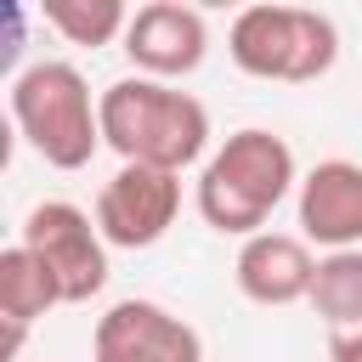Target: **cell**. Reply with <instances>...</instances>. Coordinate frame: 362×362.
<instances>
[{
    "mask_svg": "<svg viewBox=\"0 0 362 362\" xmlns=\"http://www.w3.org/2000/svg\"><path fill=\"white\" fill-rule=\"evenodd\" d=\"M226 51L249 79L311 85L339 62V28L317 6H243L226 28Z\"/></svg>",
    "mask_w": 362,
    "mask_h": 362,
    "instance_id": "obj_4",
    "label": "cell"
},
{
    "mask_svg": "<svg viewBox=\"0 0 362 362\" xmlns=\"http://www.w3.org/2000/svg\"><path fill=\"white\" fill-rule=\"evenodd\" d=\"M51 305H62V288H57V277L45 272V260H40L28 243L0 249V311H6V351H11V356L23 351L28 328H34Z\"/></svg>",
    "mask_w": 362,
    "mask_h": 362,
    "instance_id": "obj_11",
    "label": "cell"
},
{
    "mask_svg": "<svg viewBox=\"0 0 362 362\" xmlns=\"http://www.w3.org/2000/svg\"><path fill=\"white\" fill-rule=\"evenodd\" d=\"M311 311L334 322L339 334L362 328V249H334L317 260L311 277Z\"/></svg>",
    "mask_w": 362,
    "mask_h": 362,
    "instance_id": "obj_12",
    "label": "cell"
},
{
    "mask_svg": "<svg viewBox=\"0 0 362 362\" xmlns=\"http://www.w3.org/2000/svg\"><path fill=\"white\" fill-rule=\"evenodd\" d=\"M232 277H238L243 300H255V305H294V300H311L317 255L300 232H255V238H243Z\"/></svg>",
    "mask_w": 362,
    "mask_h": 362,
    "instance_id": "obj_10",
    "label": "cell"
},
{
    "mask_svg": "<svg viewBox=\"0 0 362 362\" xmlns=\"http://www.w3.org/2000/svg\"><path fill=\"white\" fill-rule=\"evenodd\" d=\"M11 124L51 170H85L102 147V96H90L85 74L62 57L28 62L11 74Z\"/></svg>",
    "mask_w": 362,
    "mask_h": 362,
    "instance_id": "obj_3",
    "label": "cell"
},
{
    "mask_svg": "<svg viewBox=\"0 0 362 362\" xmlns=\"http://www.w3.org/2000/svg\"><path fill=\"white\" fill-rule=\"evenodd\" d=\"M90 362H204V339L158 300H113L96 317Z\"/></svg>",
    "mask_w": 362,
    "mask_h": 362,
    "instance_id": "obj_7",
    "label": "cell"
},
{
    "mask_svg": "<svg viewBox=\"0 0 362 362\" xmlns=\"http://www.w3.org/2000/svg\"><path fill=\"white\" fill-rule=\"evenodd\" d=\"M17 243H28L45 260V272L62 288V305H85L90 294H102V283H107V238H102L96 215H85L79 204H68V198L34 204L23 215V238Z\"/></svg>",
    "mask_w": 362,
    "mask_h": 362,
    "instance_id": "obj_5",
    "label": "cell"
},
{
    "mask_svg": "<svg viewBox=\"0 0 362 362\" xmlns=\"http://www.w3.org/2000/svg\"><path fill=\"white\" fill-rule=\"evenodd\" d=\"M124 57L136 74L147 79H187L198 74V62L209 57V23L198 6H181V0H147L136 6L130 28H124Z\"/></svg>",
    "mask_w": 362,
    "mask_h": 362,
    "instance_id": "obj_8",
    "label": "cell"
},
{
    "mask_svg": "<svg viewBox=\"0 0 362 362\" xmlns=\"http://www.w3.org/2000/svg\"><path fill=\"white\" fill-rule=\"evenodd\" d=\"M40 17L68 45H113V40H124L136 11L124 0H40Z\"/></svg>",
    "mask_w": 362,
    "mask_h": 362,
    "instance_id": "obj_13",
    "label": "cell"
},
{
    "mask_svg": "<svg viewBox=\"0 0 362 362\" xmlns=\"http://www.w3.org/2000/svg\"><path fill=\"white\" fill-rule=\"evenodd\" d=\"M102 147L119 153V164H153L181 175L209 147V107L147 74H124L102 90Z\"/></svg>",
    "mask_w": 362,
    "mask_h": 362,
    "instance_id": "obj_1",
    "label": "cell"
},
{
    "mask_svg": "<svg viewBox=\"0 0 362 362\" xmlns=\"http://www.w3.org/2000/svg\"><path fill=\"white\" fill-rule=\"evenodd\" d=\"M300 238L334 249H362V164L356 158H322L300 175L294 192Z\"/></svg>",
    "mask_w": 362,
    "mask_h": 362,
    "instance_id": "obj_9",
    "label": "cell"
},
{
    "mask_svg": "<svg viewBox=\"0 0 362 362\" xmlns=\"http://www.w3.org/2000/svg\"><path fill=\"white\" fill-rule=\"evenodd\" d=\"M300 187V170H294V147L277 136V130H260V124H243L232 130L198 170V215L226 232V238H255L266 232L272 209Z\"/></svg>",
    "mask_w": 362,
    "mask_h": 362,
    "instance_id": "obj_2",
    "label": "cell"
},
{
    "mask_svg": "<svg viewBox=\"0 0 362 362\" xmlns=\"http://www.w3.org/2000/svg\"><path fill=\"white\" fill-rule=\"evenodd\" d=\"M181 215V175L153 164H119L96 192V226L107 249H153Z\"/></svg>",
    "mask_w": 362,
    "mask_h": 362,
    "instance_id": "obj_6",
    "label": "cell"
},
{
    "mask_svg": "<svg viewBox=\"0 0 362 362\" xmlns=\"http://www.w3.org/2000/svg\"><path fill=\"white\" fill-rule=\"evenodd\" d=\"M328 362H362V328H351V334H334V345H328Z\"/></svg>",
    "mask_w": 362,
    "mask_h": 362,
    "instance_id": "obj_14",
    "label": "cell"
}]
</instances>
